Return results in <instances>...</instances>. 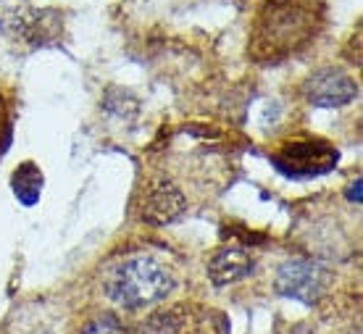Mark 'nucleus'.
Returning a JSON list of instances; mask_svg holds the SVG:
<instances>
[{
  "instance_id": "obj_4",
  "label": "nucleus",
  "mask_w": 363,
  "mask_h": 334,
  "mask_svg": "<svg viewBox=\"0 0 363 334\" xmlns=\"http://www.w3.org/2000/svg\"><path fill=\"white\" fill-rule=\"evenodd\" d=\"M329 284H332V271L316 261H306V258L281 263L277 271V279H274V287L279 295L306 303V306L318 303V298L327 292Z\"/></svg>"
},
{
  "instance_id": "obj_7",
  "label": "nucleus",
  "mask_w": 363,
  "mask_h": 334,
  "mask_svg": "<svg viewBox=\"0 0 363 334\" xmlns=\"http://www.w3.org/2000/svg\"><path fill=\"white\" fill-rule=\"evenodd\" d=\"M50 11H35L27 0H0V32L21 40H45L50 37Z\"/></svg>"
},
{
  "instance_id": "obj_9",
  "label": "nucleus",
  "mask_w": 363,
  "mask_h": 334,
  "mask_svg": "<svg viewBox=\"0 0 363 334\" xmlns=\"http://www.w3.org/2000/svg\"><path fill=\"white\" fill-rule=\"evenodd\" d=\"M43 184H45V177L40 172V166L32 161L21 163L13 177H11V187H13V195L18 198V203H24L27 208H32L43 195Z\"/></svg>"
},
{
  "instance_id": "obj_2",
  "label": "nucleus",
  "mask_w": 363,
  "mask_h": 334,
  "mask_svg": "<svg viewBox=\"0 0 363 334\" xmlns=\"http://www.w3.org/2000/svg\"><path fill=\"white\" fill-rule=\"evenodd\" d=\"M174 284H177L174 271L150 255L127 258L103 274L106 298L127 311H140V308L161 303L172 295Z\"/></svg>"
},
{
  "instance_id": "obj_5",
  "label": "nucleus",
  "mask_w": 363,
  "mask_h": 334,
  "mask_svg": "<svg viewBox=\"0 0 363 334\" xmlns=\"http://www.w3.org/2000/svg\"><path fill=\"white\" fill-rule=\"evenodd\" d=\"M306 98L316 108H340L358 98V84L342 69H318L306 82Z\"/></svg>"
},
{
  "instance_id": "obj_6",
  "label": "nucleus",
  "mask_w": 363,
  "mask_h": 334,
  "mask_svg": "<svg viewBox=\"0 0 363 334\" xmlns=\"http://www.w3.org/2000/svg\"><path fill=\"white\" fill-rule=\"evenodd\" d=\"M187 208L184 192L174 184L172 179H153L143 192V203H140V218L145 224L166 226L177 221Z\"/></svg>"
},
{
  "instance_id": "obj_1",
  "label": "nucleus",
  "mask_w": 363,
  "mask_h": 334,
  "mask_svg": "<svg viewBox=\"0 0 363 334\" xmlns=\"http://www.w3.org/2000/svg\"><path fill=\"white\" fill-rule=\"evenodd\" d=\"M318 24L321 13L311 0H266L255 16L250 55L258 64H281L313 43Z\"/></svg>"
},
{
  "instance_id": "obj_11",
  "label": "nucleus",
  "mask_w": 363,
  "mask_h": 334,
  "mask_svg": "<svg viewBox=\"0 0 363 334\" xmlns=\"http://www.w3.org/2000/svg\"><path fill=\"white\" fill-rule=\"evenodd\" d=\"M79 334H127V329L116 313H100L92 321H87Z\"/></svg>"
},
{
  "instance_id": "obj_3",
  "label": "nucleus",
  "mask_w": 363,
  "mask_h": 334,
  "mask_svg": "<svg viewBox=\"0 0 363 334\" xmlns=\"http://www.w3.org/2000/svg\"><path fill=\"white\" fill-rule=\"evenodd\" d=\"M340 161L337 147L327 140H316V137H306V140H290L281 143L279 150L272 155V163L287 177L295 179H311V177H321V174L332 172Z\"/></svg>"
},
{
  "instance_id": "obj_12",
  "label": "nucleus",
  "mask_w": 363,
  "mask_h": 334,
  "mask_svg": "<svg viewBox=\"0 0 363 334\" xmlns=\"http://www.w3.org/2000/svg\"><path fill=\"white\" fill-rule=\"evenodd\" d=\"M287 334H313V329H311V326H306V324H298V326H292Z\"/></svg>"
},
{
  "instance_id": "obj_10",
  "label": "nucleus",
  "mask_w": 363,
  "mask_h": 334,
  "mask_svg": "<svg viewBox=\"0 0 363 334\" xmlns=\"http://www.w3.org/2000/svg\"><path fill=\"white\" fill-rule=\"evenodd\" d=\"M137 334H190L187 313H184V308L158 311V313H153L145 324L137 329Z\"/></svg>"
},
{
  "instance_id": "obj_8",
  "label": "nucleus",
  "mask_w": 363,
  "mask_h": 334,
  "mask_svg": "<svg viewBox=\"0 0 363 334\" xmlns=\"http://www.w3.org/2000/svg\"><path fill=\"white\" fill-rule=\"evenodd\" d=\"M253 269L255 261L253 255L247 253L245 245H224L208 261V279L216 287H224V284H235V282L250 277Z\"/></svg>"
}]
</instances>
